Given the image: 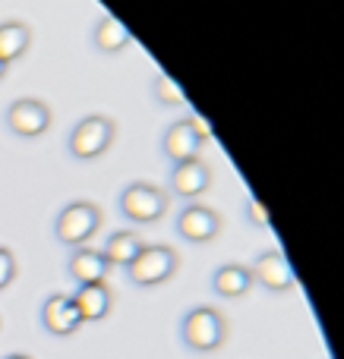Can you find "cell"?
<instances>
[{"mask_svg":"<svg viewBox=\"0 0 344 359\" xmlns=\"http://www.w3.org/2000/svg\"><path fill=\"white\" fill-rule=\"evenodd\" d=\"M177 268H180V255L171 246H143L136 259L126 265V280L133 287L152 290V287L168 284L177 274Z\"/></svg>","mask_w":344,"mask_h":359,"instance_id":"cell-2","label":"cell"},{"mask_svg":"<svg viewBox=\"0 0 344 359\" xmlns=\"http://www.w3.org/2000/svg\"><path fill=\"white\" fill-rule=\"evenodd\" d=\"M168 192L155 183H130L120 192V215L130 224H155L168 211Z\"/></svg>","mask_w":344,"mask_h":359,"instance_id":"cell-5","label":"cell"},{"mask_svg":"<svg viewBox=\"0 0 344 359\" xmlns=\"http://www.w3.org/2000/svg\"><path fill=\"white\" fill-rule=\"evenodd\" d=\"M212 186V170L202 158H190V161L174 164L171 170V192L180 198H199Z\"/></svg>","mask_w":344,"mask_h":359,"instance_id":"cell-10","label":"cell"},{"mask_svg":"<svg viewBox=\"0 0 344 359\" xmlns=\"http://www.w3.org/2000/svg\"><path fill=\"white\" fill-rule=\"evenodd\" d=\"M4 73H6V63H4V60H0V79H4Z\"/></svg>","mask_w":344,"mask_h":359,"instance_id":"cell-23","label":"cell"},{"mask_svg":"<svg viewBox=\"0 0 344 359\" xmlns=\"http://www.w3.org/2000/svg\"><path fill=\"white\" fill-rule=\"evenodd\" d=\"M246 217H250V224L253 227H265L269 230L272 227V217H269V211H265V205L259 202V198H246Z\"/></svg>","mask_w":344,"mask_h":359,"instance_id":"cell-20","label":"cell"},{"mask_svg":"<svg viewBox=\"0 0 344 359\" xmlns=\"http://www.w3.org/2000/svg\"><path fill=\"white\" fill-rule=\"evenodd\" d=\"M199 149H202V139L196 136V130L187 123V120H180V123H171L168 133L161 136V151L174 164L190 161V158H199Z\"/></svg>","mask_w":344,"mask_h":359,"instance_id":"cell-14","label":"cell"},{"mask_svg":"<svg viewBox=\"0 0 344 359\" xmlns=\"http://www.w3.org/2000/svg\"><path fill=\"white\" fill-rule=\"evenodd\" d=\"M101 227V208L95 202H70L54 221V236L63 246H86Z\"/></svg>","mask_w":344,"mask_h":359,"instance_id":"cell-4","label":"cell"},{"mask_svg":"<svg viewBox=\"0 0 344 359\" xmlns=\"http://www.w3.org/2000/svg\"><path fill=\"white\" fill-rule=\"evenodd\" d=\"M73 306L79 312L82 325L88 322H105L114 309V290L107 284H82L73 293Z\"/></svg>","mask_w":344,"mask_h":359,"instance_id":"cell-11","label":"cell"},{"mask_svg":"<svg viewBox=\"0 0 344 359\" xmlns=\"http://www.w3.org/2000/svg\"><path fill=\"white\" fill-rule=\"evenodd\" d=\"M92 41L101 54H120L124 48H130L133 35L117 16H105V19H98V25H95Z\"/></svg>","mask_w":344,"mask_h":359,"instance_id":"cell-16","label":"cell"},{"mask_svg":"<svg viewBox=\"0 0 344 359\" xmlns=\"http://www.w3.org/2000/svg\"><path fill=\"white\" fill-rule=\"evenodd\" d=\"M13 280H16V255L6 246H0V290L10 287Z\"/></svg>","mask_w":344,"mask_h":359,"instance_id":"cell-19","label":"cell"},{"mask_svg":"<svg viewBox=\"0 0 344 359\" xmlns=\"http://www.w3.org/2000/svg\"><path fill=\"white\" fill-rule=\"evenodd\" d=\"M4 359H32V356L29 353H6Z\"/></svg>","mask_w":344,"mask_h":359,"instance_id":"cell-22","label":"cell"},{"mask_svg":"<svg viewBox=\"0 0 344 359\" xmlns=\"http://www.w3.org/2000/svg\"><path fill=\"white\" fill-rule=\"evenodd\" d=\"M6 130L19 139H38L51 126V107L38 98H16L6 107Z\"/></svg>","mask_w":344,"mask_h":359,"instance_id":"cell-7","label":"cell"},{"mask_svg":"<svg viewBox=\"0 0 344 359\" xmlns=\"http://www.w3.org/2000/svg\"><path fill=\"white\" fill-rule=\"evenodd\" d=\"M250 274H253V284L269 293H291L297 287V274L282 249H265V252H259L250 265Z\"/></svg>","mask_w":344,"mask_h":359,"instance_id":"cell-6","label":"cell"},{"mask_svg":"<svg viewBox=\"0 0 344 359\" xmlns=\"http://www.w3.org/2000/svg\"><path fill=\"white\" fill-rule=\"evenodd\" d=\"M253 274L246 265H237V262H227V265L215 268L212 274V293L221 299H240L253 290Z\"/></svg>","mask_w":344,"mask_h":359,"instance_id":"cell-13","label":"cell"},{"mask_svg":"<svg viewBox=\"0 0 344 359\" xmlns=\"http://www.w3.org/2000/svg\"><path fill=\"white\" fill-rule=\"evenodd\" d=\"M152 95H155L158 104H168V107H177V104H183V101H187V92H183V88L177 86L168 73H158L155 76V82H152Z\"/></svg>","mask_w":344,"mask_h":359,"instance_id":"cell-18","label":"cell"},{"mask_svg":"<svg viewBox=\"0 0 344 359\" xmlns=\"http://www.w3.org/2000/svg\"><path fill=\"white\" fill-rule=\"evenodd\" d=\"M218 233H221V215L215 208H209V205L193 202L177 215V236H183L187 243L202 246V243H212Z\"/></svg>","mask_w":344,"mask_h":359,"instance_id":"cell-8","label":"cell"},{"mask_svg":"<svg viewBox=\"0 0 344 359\" xmlns=\"http://www.w3.org/2000/svg\"><path fill=\"white\" fill-rule=\"evenodd\" d=\"M187 123H190V126H193V130H196V136H199V139H202V142H206V139H209V136H212V123H209V120H206V117H202V114H199V111H193V114H190V117H187Z\"/></svg>","mask_w":344,"mask_h":359,"instance_id":"cell-21","label":"cell"},{"mask_svg":"<svg viewBox=\"0 0 344 359\" xmlns=\"http://www.w3.org/2000/svg\"><path fill=\"white\" fill-rule=\"evenodd\" d=\"M41 328L51 337H73L82 328V318L73 306V297L67 293H54L41 303Z\"/></svg>","mask_w":344,"mask_h":359,"instance_id":"cell-9","label":"cell"},{"mask_svg":"<svg viewBox=\"0 0 344 359\" xmlns=\"http://www.w3.org/2000/svg\"><path fill=\"white\" fill-rule=\"evenodd\" d=\"M114 136H117L114 120L105 117V114H92V117H82L79 123L73 126L67 149H70V155L79 158V161H95V158H101L114 145Z\"/></svg>","mask_w":344,"mask_h":359,"instance_id":"cell-3","label":"cell"},{"mask_svg":"<svg viewBox=\"0 0 344 359\" xmlns=\"http://www.w3.org/2000/svg\"><path fill=\"white\" fill-rule=\"evenodd\" d=\"M107 271H111V262L105 259V252L98 249H88V246H79L73 249L67 262V274L76 280V284H105Z\"/></svg>","mask_w":344,"mask_h":359,"instance_id":"cell-12","label":"cell"},{"mask_svg":"<svg viewBox=\"0 0 344 359\" xmlns=\"http://www.w3.org/2000/svg\"><path fill=\"white\" fill-rule=\"evenodd\" d=\"M227 341V318L215 306H193L180 318V344L190 353H215Z\"/></svg>","mask_w":344,"mask_h":359,"instance_id":"cell-1","label":"cell"},{"mask_svg":"<svg viewBox=\"0 0 344 359\" xmlns=\"http://www.w3.org/2000/svg\"><path fill=\"white\" fill-rule=\"evenodd\" d=\"M143 246H145V243L139 240L136 230H117V233H111V236H107V243H105V259L111 262V268L114 265L126 268L139 255V249H143Z\"/></svg>","mask_w":344,"mask_h":359,"instance_id":"cell-17","label":"cell"},{"mask_svg":"<svg viewBox=\"0 0 344 359\" xmlns=\"http://www.w3.org/2000/svg\"><path fill=\"white\" fill-rule=\"evenodd\" d=\"M32 48V29L19 19H6L0 22V60L10 67L19 57H25V50Z\"/></svg>","mask_w":344,"mask_h":359,"instance_id":"cell-15","label":"cell"}]
</instances>
